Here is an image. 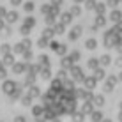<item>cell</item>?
<instances>
[{"mask_svg":"<svg viewBox=\"0 0 122 122\" xmlns=\"http://www.w3.org/2000/svg\"><path fill=\"white\" fill-rule=\"evenodd\" d=\"M20 2H21V0H12V4H14V5H18Z\"/></svg>","mask_w":122,"mask_h":122,"instance_id":"d4e9b609","label":"cell"},{"mask_svg":"<svg viewBox=\"0 0 122 122\" xmlns=\"http://www.w3.org/2000/svg\"><path fill=\"white\" fill-rule=\"evenodd\" d=\"M14 71H16V73H21V71H25V66L23 64H16L14 66Z\"/></svg>","mask_w":122,"mask_h":122,"instance_id":"8992f818","label":"cell"},{"mask_svg":"<svg viewBox=\"0 0 122 122\" xmlns=\"http://www.w3.org/2000/svg\"><path fill=\"white\" fill-rule=\"evenodd\" d=\"M69 64H71V58H64V60H62V66L64 67H67Z\"/></svg>","mask_w":122,"mask_h":122,"instance_id":"9a60e30c","label":"cell"},{"mask_svg":"<svg viewBox=\"0 0 122 122\" xmlns=\"http://www.w3.org/2000/svg\"><path fill=\"white\" fill-rule=\"evenodd\" d=\"M39 94H41V92L37 90V89H32V90H30V96H32V97H36V96H39Z\"/></svg>","mask_w":122,"mask_h":122,"instance_id":"8fae6325","label":"cell"},{"mask_svg":"<svg viewBox=\"0 0 122 122\" xmlns=\"http://www.w3.org/2000/svg\"><path fill=\"white\" fill-rule=\"evenodd\" d=\"M71 115H73L74 122H81V120H83V115H78V113H71Z\"/></svg>","mask_w":122,"mask_h":122,"instance_id":"5b68a950","label":"cell"},{"mask_svg":"<svg viewBox=\"0 0 122 122\" xmlns=\"http://www.w3.org/2000/svg\"><path fill=\"white\" fill-rule=\"evenodd\" d=\"M87 48H96V41H94V39L87 41Z\"/></svg>","mask_w":122,"mask_h":122,"instance_id":"9c48e42d","label":"cell"},{"mask_svg":"<svg viewBox=\"0 0 122 122\" xmlns=\"http://www.w3.org/2000/svg\"><path fill=\"white\" fill-rule=\"evenodd\" d=\"M62 20H64V21L67 23V21H69V20H71V14H64V16H62Z\"/></svg>","mask_w":122,"mask_h":122,"instance_id":"e0dca14e","label":"cell"},{"mask_svg":"<svg viewBox=\"0 0 122 122\" xmlns=\"http://www.w3.org/2000/svg\"><path fill=\"white\" fill-rule=\"evenodd\" d=\"M12 90H14V81H5V83H4V92L11 94Z\"/></svg>","mask_w":122,"mask_h":122,"instance_id":"6da1fadb","label":"cell"},{"mask_svg":"<svg viewBox=\"0 0 122 122\" xmlns=\"http://www.w3.org/2000/svg\"><path fill=\"white\" fill-rule=\"evenodd\" d=\"M119 18H120V12H119V11H115V12H113V14H112V20H115V21H119Z\"/></svg>","mask_w":122,"mask_h":122,"instance_id":"ba28073f","label":"cell"},{"mask_svg":"<svg viewBox=\"0 0 122 122\" xmlns=\"http://www.w3.org/2000/svg\"><path fill=\"white\" fill-rule=\"evenodd\" d=\"M55 4H60V0H55Z\"/></svg>","mask_w":122,"mask_h":122,"instance_id":"4316f807","label":"cell"},{"mask_svg":"<svg viewBox=\"0 0 122 122\" xmlns=\"http://www.w3.org/2000/svg\"><path fill=\"white\" fill-rule=\"evenodd\" d=\"M90 110H92V106H90V104H89V103H87V104H85V106H83V112H85V113H89Z\"/></svg>","mask_w":122,"mask_h":122,"instance_id":"5bb4252c","label":"cell"},{"mask_svg":"<svg viewBox=\"0 0 122 122\" xmlns=\"http://www.w3.org/2000/svg\"><path fill=\"white\" fill-rule=\"evenodd\" d=\"M23 104H30V97H23Z\"/></svg>","mask_w":122,"mask_h":122,"instance_id":"ffe728a7","label":"cell"},{"mask_svg":"<svg viewBox=\"0 0 122 122\" xmlns=\"http://www.w3.org/2000/svg\"><path fill=\"white\" fill-rule=\"evenodd\" d=\"M43 112H44V108H41V106H34V110H32L34 117H41V115H43Z\"/></svg>","mask_w":122,"mask_h":122,"instance_id":"7a4b0ae2","label":"cell"},{"mask_svg":"<svg viewBox=\"0 0 122 122\" xmlns=\"http://www.w3.org/2000/svg\"><path fill=\"white\" fill-rule=\"evenodd\" d=\"M96 9H97V12H103V11H104V5H97Z\"/></svg>","mask_w":122,"mask_h":122,"instance_id":"44dd1931","label":"cell"},{"mask_svg":"<svg viewBox=\"0 0 122 122\" xmlns=\"http://www.w3.org/2000/svg\"><path fill=\"white\" fill-rule=\"evenodd\" d=\"M89 66L92 67V69H94V67H96V66H97V62H96V60H90V62H89Z\"/></svg>","mask_w":122,"mask_h":122,"instance_id":"d6986e66","label":"cell"},{"mask_svg":"<svg viewBox=\"0 0 122 122\" xmlns=\"http://www.w3.org/2000/svg\"><path fill=\"white\" fill-rule=\"evenodd\" d=\"M80 32H81V28H74V30L71 32V39H76V37L80 36Z\"/></svg>","mask_w":122,"mask_h":122,"instance_id":"3957f363","label":"cell"},{"mask_svg":"<svg viewBox=\"0 0 122 122\" xmlns=\"http://www.w3.org/2000/svg\"><path fill=\"white\" fill-rule=\"evenodd\" d=\"M14 122H27V119H25V117H16Z\"/></svg>","mask_w":122,"mask_h":122,"instance_id":"ac0fdd59","label":"cell"},{"mask_svg":"<svg viewBox=\"0 0 122 122\" xmlns=\"http://www.w3.org/2000/svg\"><path fill=\"white\" fill-rule=\"evenodd\" d=\"M71 58H73V60H76V58H78V51H74L73 55H71Z\"/></svg>","mask_w":122,"mask_h":122,"instance_id":"7402d4cb","label":"cell"},{"mask_svg":"<svg viewBox=\"0 0 122 122\" xmlns=\"http://www.w3.org/2000/svg\"><path fill=\"white\" fill-rule=\"evenodd\" d=\"M32 25H34V20H32V18H27V20H25V27H27V28H30Z\"/></svg>","mask_w":122,"mask_h":122,"instance_id":"52a82bcc","label":"cell"},{"mask_svg":"<svg viewBox=\"0 0 122 122\" xmlns=\"http://www.w3.org/2000/svg\"><path fill=\"white\" fill-rule=\"evenodd\" d=\"M104 122H110V120H104Z\"/></svg>","mask_w":122,"mask_h":122,"instance_id":"f1b7e54d","label":"cell"},{"mask_svg":"<svg viewBox=\"0 0 122 122\" xmlns=\"http://www.w3.org/2000/svg\"><path fill=\"white\" fill-rule=\"evenodd\" d=\"M101 119H103V117H101V113H99V112H96V113H92V120H94V122H99Z\"/></svg>","mask_w":122,"mask_h":122,"instance_id":"277c9868","label":"cell"},{"mask_svg":"<svg viewBox=\"0 0 122 122\" xmlns=\"http://www.w3.org/2000/svg\"><path fill=\"white\" fill-rule=\"evenodd\" d=\"M94 101H96V104H103V97H101V96H97Z\"/></svg>","mask_w":122,"mask_h":122,"instance_id":"2e32d148","label":"cell"},{"mask_svg":"<svg viewBox=\"0 0 122 122\" xmlns=\"http://www.w3.org/2000/svg\"><path fill=\"white\" fill-rule=\"evenodd\" d=\"M5 62L7 64H12V57H5Z\"/></svg>","mask_w":122,"mask_h":122,"instance_id":"603a6c76","label":"cell"},{"mask_svg":"<svg viewBox=\"0 0 122 122\" xmlns=\"http://www.w3.org/2000/svg\"><path fill=\"white\" fill-rule=\"evenodd\" d=\"M51 122H60V120H58V119H57V117H55V119H51Z\"/></svg>","mask_w":122,"mask_h":122,"instance_id":"484cf974","label":"cell"},{"mask_svg":"<svg viewBox=\"0 0 122 122\" xmlns=\"http://www.w3.org/2000/svg\"><path fill=\"white\" fill-rule=\"evenodd\" d=\"M7 18H9V21H14V20L18 18V16H16V12H11V14L7 16Z\"/></svg>","mask_w":122,"mask_h":122,"instance_id":"7c38bea8","label":"cell"},{"mask_svg":"<svg viewBox=\"0 0 122 122\" xmlns=\"http://www.w3.org/2000/svg\"><path fill=\"white\" fill-rule=\"evenodd\" d=\"M96 23H97V25H103V23H104V20H103V18H97V21H96Z\"/></svg>","mask_w":122,"mask_h":122,"instance_id":"cb8c5ba5","label":"cell"},{"mask_svg":"<svg viewBox=\"0 0 122 122\" xmlns=\"http://www.w3.org/2000/svg\"><path fill=\"white\" fill-rule=\"evenodd\" d=\"M32 9H34V4H32V2L25 4V11H32Z\"/></svg>","mask_w":122,"mask_h":122,"instance_id":"30bf717a","label":"cell"},{"mask_svg":"<svg viewBox=\"0 0 122 122\" xmlns=\"http://www.w3.org/2000/svg\"><path fill=\"white\" fill-rule=\"evenodd\" d=\"M94 85H96V80H92V78L87 80V87H94Z\"/></svg>","mask_w":122,"mask_h":122,"instance_id":"4fadbf2b","label":"cell"},{"mask_svg":"<svg viewBox=\"0 0 122 122\" xmlns=\"http://www.w3.org/2000/svg\"><path fill=\"white\" fill-rule=\"evenodd\" d=\"M0 28H2V21H0Z\"/></svg>","mask_w":122,"mask_h":122,"instance_id":"83f0119b","label":"cell"}]
</instances>
